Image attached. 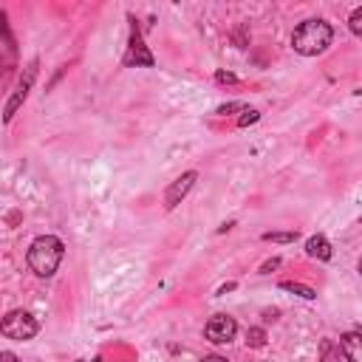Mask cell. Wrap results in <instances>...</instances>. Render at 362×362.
Listing matches in <instances>:
<instances>
[{
	"label": "cell",
	"instance_id": "1",
	"mask_svg": "<svg viewBox=\"0 0 362 362\" xmlns=\"http://www.w3.org/2000/svg\"><path fill=\"white\" fill-rule=\"evenodd\" d=\"M334 40V32L325 20H306L294 29L292 35V46L297 54L303 57H314V54H323Z\"/></svg>",
	"mask_w": 362,
	"mask_h": 362
},
{
	"label": "cell",
	"instance_id": "2",
	"mask_svg": "<svg viewBox=\"0 0 362 362\" xmlns=\"http://www.w3.org/2000/svg\"><path fill=\"white\" fill-rule=\"evenodd\" d=\"M29 269L37 275V277H51L63 261V241L54 238V235H40L32 241L29 246Z\"/></svg>",
	"mask_w": 362,
	"mask_h": 362
},
{
	"label": "cell",
	"instance_id": "3",
	"mask_svg": "<svg viewBox=\"0 0 362 362\" xmlns=\"http://www.w3.org/2000/svg\"><path fill=\"white\" fill-rule=\"evenodd\" d=\"M0 334L9 337V339H32L37 334V320L29 311H9L0 323Z\"/></svg>",
	"mask_w": 362,
	"mask_h": 362
},
{
	"label": "cell",
	"instance_id": "4",
	"mask_svg": "<svg viewBox=\"0 0 362 362\" xmlns=\"http://www.w3.org/2000/svg\"><path fill=\"white\" fill-rule=\"evenodd\" d=\"M204 334H207V339H210V342L224 345V342H232V339H235V334H238V323H235L230 314H216V317L207 323Z\"/></svg>",
	"mask_w": 362,
	"mask_h": 362
},
{
	"label": "cell",
	"instance_id": "5",
	"mask_svg": "<svg viewBox=\"0 0 362 362\" xmlns=\"http://www.w3.org/2000/svg\"><path fill=\"white\" fill-rule=\"evenodd\" d=\"M196 178H199V173H185L181 178H175L173 185H170V190H167V196H164V201H167V210H173L175 204H178V199H185L187 193H190V187L196 185Z\"/></svg>",
	"mask_w": 362,
	"mask_h": 362
},
{
	"label": "cell",
	"instance_id": "6",
	"mask_svg": "<svg viewBox=\"0 0 362 362\" xmlns=\"http://www.w3.org/2000/svg\"><path fill=\"white\" fill-rule=\"evenodd\" d=\"M339 354H345L348 362H362V337L359 331H348L339 337Z\"/></svg>",
	"mask_w": 362,
	"mask_h": 362
},
{
	"label": "cell",
	"instance_id": "7",
	"mask_svg": "<svg viewBox=\"0 0 362 362\" xmlns=\"http://www.w3.org/2000/svg\"><path fill=\"white\" fill-rule=\"evenodd\" d=\"M306 252H308V258L331 261V244H328L323 235H311V238H308V244H306Z\"/></svg>",
	"mask_w": 362,
	"mask_h": 362
},
{
	"label": "cell",
	"instance_id": "8",
	"mask_svg": "<svg viewBox=\"0 0 362 362\" xmlns=\"http://www.w3.org/2000/svg\"><path fill=\"white\" fill-rule=\"evenodd\" d=\"M144 63V65H153V57L144 51L142 40H139V32H133V40H130V54H127V63Z\"/></svg>",
	"mask_w": 362,
	"mask_h": 362
},
{
	"label": "cell",
	"instance_id": "9",
	"mask_svg": "<svg viewBox=\"0 0 362 362\" xmlns=\"http://www.w3.org/2000/svg\"><path fill=\"white\" fill-rule=\"evenodd\" d=\"M280 289L294 292V294H300V297H306V300H314V297H317V292H314L311 286H303V283H280Z\"/></svg>",
	"mask_w": 362,
	"mask_h": 362
},
{
	"label": "cell",
	"instance_id": "10",
	"mask_svg": "<svg viewBox=\"0 0 362 362\" xmlns=\"http://www.w3.org/2000/svg\"><path fill=\"white\" fill-rule=\"evenodd\" d=\"M246 342H249L252 348H263V345H266V331H263V328H249Z\"/></svg>",
	"mask_w": 362,
	"mask_h": 362
},
{
	"label": "cell",
	"instance_id": "11",
	"mask_svg": "<svg viewBox=\"0 0 362 362\" xmlns=\"http://www.w3.org/2000/svg\"><path fill=\"white\" fill-rule=\"evenodd\" d=\"M297 238V232H266L263 241H275V244H292Z\"/></svg>",
	"mask_w": 362,
	"mask_h": 362
},
{
	"label": "cell",
	"instance_id": "12",
	"mask_svg": "<svg viewBox=\"0 0 362 362\" xmlns=\"http://www.w3.org/2000/svg\"><path fill=\"white\" fill-rule=\"evenodd\" d=\"M351 32H354V35H362V9H356V12L351 15Z\"/></svg>",
	"mask_w": 362,
	"mask_h": 362
},
{
	"label": "cell",
	"instance_id": "13",
	"mask_svg": "<svg viewBox=\"0 0 362 362\" xmlns=\"http://www.w3.org/2000/svg\"><path fill=\"white\" fill-rule=\"evenodd\" d=\"M216 82H221V85H235L238 77H235V74H227V71H218V74H216Z\"/></svg>",
	"mask_w": 362,
	"mask_h": 362
},
{
	"label": "cell",
	"instance_id": "14",
	"mask_svg": "<svg viewBox=\"0 0 362 362\" xmlns=\"http://www.w3.org/2000/svg\"><path fill=\"white\" fill-rule=\"evenodd\" d=\"M323 362H334V345L328 339L323 342Z\"/></svg>",
	"mask_w": 362,
	"mask_h": 362
},
{
	"label": "cell",
	"instance_id": "15",
	"mask_svg": "<svg viewBox=\"0 0 362 362\" xmlns=\"http://www.w3.org/2000/svg\"><path fill=\"white\" fill-rule=\"evenodd\" d=\"M252 122H258V111H246V116H241V127H246V125H252Z\"/></svg>",
	"mask_w": 362,
	"mask_h": 362
},
{
	"label": "cell",
	"instance_id": "16",
	"mask_svg": "<svg viewBox=\"0 0 362 362\" xmlns=\"http://www.w3.org/2000/svg\"><path fill=\"white\" fill-rule=\"evenodd\" d=\"M0 362H20V359H18V354H12V351H0Z\"/></svg>",
	"mask_w": 362,
	"mask_h": 362
},
{
	"label": "cell",
	"instance_id": "17",
	"mask_svg": "<svg viewBox=\"0 0 362 362\" xmlns=\"http://www.w3.org/2000/svg\"><path fill=\"white\" fill-rule=\"evenodd\" d=\"M277 266H280V258H272L269 263H263V269H261V272L266 275V272H272V269H277Z\"/></svg>",
	"mask_w": 362,
	"mask_h": 362
},
{
	"label": "cell",
	"instance_id": "18",
	"mask_svg": "<svg viewBox=\"0 0 362 362\" xmlns=\"http://www.w3.org/2000/svg\"><path fill=\"white\" fill-rule=\"evenodd\" d=\"M238 108H244L241 102H232V105H224V108H218V113H230V111H238Z\"/></svg>",
	"mask_w": 362,
	"mask_h": 362
},
{
	"label": "cell",
	"instance_id": "19",
	"mask_svg": "<svg viewBox=\"0 0 362 362\" xmlns=\"http://www.w3.org/2000/svg\"><path fill=\"white\" fill-rule=\"evenodd\" d=\"M201 362H230V359H224V356H218V354H213V356H204Z\"/></svg>",
	"mask_w": 362,
	"mask_h": 362
},
{
	"label": "cell",
	"instance_id": "20",
	"mask_svg": "<svg viewBox=\"0 0 362 362\" xmlns=\"http://www.w3.org/2000/svg\"><path fill=\"white\" fill-rule=\"evenodd\" d=\"M94 362H102V359H99V356H96V359H94Z\"/></svg>",
	"mask_w": 362,
	"mask_h": 362
}]
</instances>
